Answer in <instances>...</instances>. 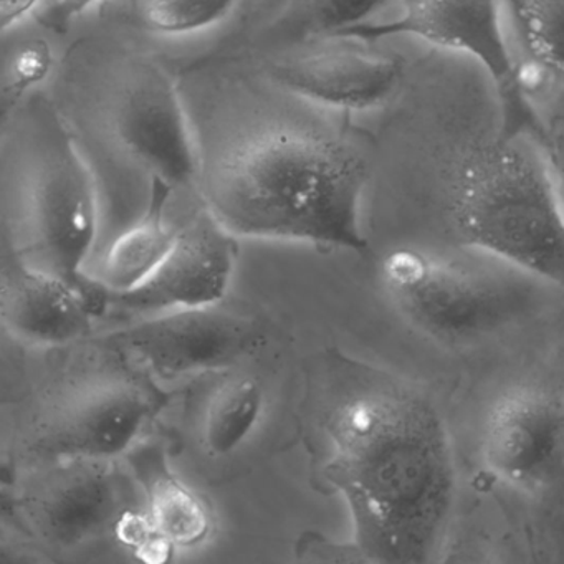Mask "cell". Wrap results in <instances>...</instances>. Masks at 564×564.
Segmentation results:
<instances>
[{
  "instance_id": "obj_1",
  "label": "cell",
  "mask_w": 564,
  "mask_h": 564,
  "mask_svg": "<svg viewBox=\"0 0 564 564\" xmlns=\"http://www.w3.org/2000/svg\"><path fill=\"white\" fill-rule=\"evenodd\" d=\"M180 85L196 141V193L227 232L371 256L361 224L371 151L335 120L341 111L220 52L184 67Z\"/></svg>"
},
{
  "instance_id": "obj_2",
  "label": "cell",
  "mask_w": 564,
  "mask_h": 564,
  "mask_svg": "<svg viewBox=\"0 0 564 564\" xmlns=\"http://www.w3.org/2000/svg\"><path fill=\"white\" fill-rule=\"evenodd\" d=\"M296 432L316 490L348 505L366 563L437 561L457 471L447 425L415 382L336 348L302 366Z\"/></svg>"
},
{
  "instance_id": "obj_3",
  "label": "cell",
  "mask_w": 564,
  "mask_h": 564,
  "mask_svg": "<svg viewBox=\"0 0 564 564\" xmlns=\"http://www.w3.org/2000/svg\"><path fill=\"white\" fill-rule=\"evenodd\" d=\"M2 124V239L32 267L80 290L98 318L110 290L90 275L100 239V187L54 101L29 98Z\"/></svg>"
},
{
  "instance_id": "obj_4",
  "label": "cell",
  "mask_w": 564,
  "mask_h": 564,
  "mask_svg": "<svg viewBox=\"0 0 564 564\" xmlns=\"http://www.w3.org/2000/svg\"><path fill=\"white\" fill-rule=\"evenodd\" d=\"M62 117L121 166L196 191L197 153L180 75L127 35L85 37L65 54Z\"/></svg>"
},
{
  "instance_id": "obj_5",
  "label": "cell",
  "mask_w": 564,
  "mask_h": 564,
  "mask_svg": "<svg viewBox=\"0 0 564 564\" xmlns=\"http://www.w3.org/2000/svg\"><path fill=\"white\" fill-rule=\"evenodd\" d=\"M176 391L121 352L91 341L42 384L14 422V471L65 458L124 460L170 411Z\"/></svg>"
},
{
  "instance_id": "obj_6",
  "label": "cell",
  "mask_w": 564,
  "mask_h": 564,
  "mask_svg": "<svg viewBox=\"0 0 564 564\" xmlns=\"http://www.w3.org/2000/svg\"><path fill=\"white\" fill-rule=\"evenodd\" d=\"M465 246L520 267L564 292V210L556 180L521 137L471 148L448 203Z\"/></svg>"
},
{
  "instance_id": "obj_7",
  "label": "cell",
  "mask_w": 564,
  "mask_h": 564,
  "mask_svg": "<svg viewBox=\"0 0 564 564\" xmlns=\"http://www.w3.org/2000/svg\"><path fill=\"white\" fill-rule=\"evenodd\" d=\"M289 346L275 345L181 386L174 395L177 454L207 484L236 480L279 441L289 405Z\"/></svg>"
},
{
  "instance_id": "obj_8",
  "label": "cell",
  "mask_w": 564,
  "mask_h": 564,
  "mask_svg": "<svg viewBox=\"0 0 564 564\" xmlns=\"http://www.w3.org/2000/svg\"><path fill=\"white\" fill-rule=\"evenodd\" d=\"M381 283L409 325L452 346L530 316L544 299L543 286L550 285L495 256L490 262H467L417 247L389 252L381 262Z\"/></svg>"
},
{
  "instance_id": "obj_9",
  "label": "cell",
  "mask_w": 564,
  "mask_h": 564,
  "mask_svg": "<svg viewBox=\"0 0 564 564\" xmlns=\"http://www.w3.org/2000/svg\"><path fill=\"white\" fill-rule=\"evenodd\" d=\"M15 520L41 551H78L118 538L121 524L147 510L127 462L65 458L15 471Z\"/></svg>"
},
{
  "instance_id": "obj_10",
  "label": "cell",
  "mask_w": 564,
  "mask_h": 564,
  "mask_svg": "<svg viewBox=\"0 0 564 564\" xmlns=\"http://www.w3.org/2000/svg\"><path fill=\"white\" fill-rule=\"evenodd\" d=\"M282 339L269 315L229 300L138 318L95 341L127 356L170 386L226 368Z\"/></svg>"
},
{
  "instance_id": "obj_11",
  "label": "cell",
  "mask_w": 564,
  "mask_h": 564,
  "mask_svg": "<svg viewBox=\"0 0 564 564\" xmlns=\"http://www.w3.org/2000/svg\"><path fill=\"white\" fill-rule=\"evenodd\" d=\"M394 21L365 22L338 37L359 42L379 39H421L427 44L474 58L490 77L501 107L503 137L540 131V121L528 104L524 80L501 25L498 0H398Z\"/></svg>"
},
{
  "instance_id": "obj_12",
  "label": "cell",
  "mask_w": 564,
  "mask_h": 564,
  "mask_svg": "<svg viewBox=\"0 0 564 564\" xmlns=\"http://www.w3.org/2000/svg\"><path fill=\"white\" fill-rule=\"evenodd\" d=\"M485 470L533 500L564 495V394L544 382L511 386L488 411Z\"/></svg>"
},
{
  "instance_id": "obj_13",
  "label": "cell",
  "mask_w": 564,
  "mask_h": 564,
  "mask_svg": "<svg viewBox=\"0 0 564 564\" xmlns=\"http://www.w3.org/2000/svg\"><path fill=\"white\" fill-rule=\"evenodd\" d=\"M240 58L276 87L346 115L384 104L402 77L398 57L371 51L352 39H319Z\"/></svg>"
},
{
  "instance_id": "obj_14",
  "label": "cell",
  "mask_w": 564,
  "mask_h": 564,
  "mask_svg": "<svg viewBox=\"0 0 564 564\" xmlns=\"http://www.w3.org/2000/svg\"><path fill=\"white\" fill-rule=\"evenodd\" d=\"M237 240L200 207L151 276L137 289L110 292V312L138 319L223 302L239 257Z\"/></svg>"
},
{
  "instance_id": "obj_15",
  "label": "cell",
  "mask_w": 564,
  "mask_h": 564,
  "mask_svg": "<svg viewBox=\"0 0 564 564\" xmlns=\"http://www.w3.org/2000/svg\"><path fill=\"white\" fill-rule=\"evenodd\" d=\"M2 325L19 341L41 348H70L87 339L98 318L80 290L25 262L2 239Z\"/></svg>"
},
{
  "instance_id": "obj_16",
  "label": "cell",
  "mask_w": 564,
  "mask_h": 564,
  "mask_svg": "<svg viewBox=\"0 0 564 564\" xmlns=\"http://www.w3.org/2000/svg\"><path fill=\"white\" fill-rule=\"evenodd\" d=\"M391 0H242L223 54H267L305 42L338 37L371 22Z\"/></svg>"
},
{
  "instance_id": "obj_17",
  "label": "cell",
  "mask_w": 564,
  "mask_h": 564,
  "mask_svg": "<svg viewBox=\"0 0 564 564\" xmlns=\"http://www.w3.org/2000/svg\"><path fill=\"white\" fill-rule=\"evenodd\" d=\"M124 462L143 491L151 524L174 550H196L213 538V510L174 471L166 441L148 435Z\"/></svg>"
},
{
  "instance_id": "obj_18",
  "label": "cell",
  "mask_w": 564,
  "mask_h": 564,
  "mask_svg": "<svg viewBox=\"0 0 564 564\" xmlns=\"http://www.w3.org/2000/svg\"><path fill=\"white\" fill-rule=\"evenodd\" d=\"M173 194L170 186L154 181L143 213L105 250L104 259L91 276L111 293L137 289L173 249L180 232V227H171L167 223V206Z\"/></svg>"
},
{
  "instance_id": "obj_19",
  "label": "cell",
  "mask_w": 564,
  "mask_h": 564,
  "mask_svg": "<svg viewBox=\"0 0 564 564\" xmlns=\"http://www.w3.org/2000/svg\"><path fill=\"white\" fill-rule=\"evenodd\" d=\"M24 25L2 32L0 123L8 121L61 67L57 48L52 42L54 32L37 21L34 29H24Z\"/></svg>"
},
{
  "instance_id": "obj_20",
  "label": "cell",
  "mask_w": 564,
  "mask_h": 564,
  "mask_svg": "<svg viewBox=\"0 0 564 564\" xmlns=\"http://www.w3.org/2000/svg\"><path fill=\"white\" fill-rule=\"evenodd\" d=\"M242 0H124L137 31L161 37L200 34L234 18Z\"/></svg>"
},
{
  "instance_id": "obj_21",
  "label": "cell",
  "mask_w": 564,
  "mask_h": 564,
  "mask_svg": "<svg viewBox=\"0 0 564 564\" xmlns=\"http://www.w3.org/2000/svg\"><path fill=\"white\" fill-rule=\"evenodd\" d=\"M514 25L531 61L564 78V0H508Z\"/></svg>"
},
{
  "instance_id": "obj_22",
  "label": "cell",
  "mask_w": 564,
  "mask_h": 564,
  "mask_svg": "<svg viewBox=\"0 0 564 564\" xmlns=\"http://www.w3.org/2000/svg\"><path fill=\"white\" fill-rule=\"evenodd\" d=\"M295 554L306 563H366L361 551L352 541L332 540L318 531H305L295 544Z\"/></svg>"
},
{
  "instance_id": "obj_23",
  "label": "cell",
  "mask_w": 564,
  "mask_h": 564,
  "mask_svg": "<svg viewBox=\"0 0 564 564\" xmlns=\"http://www.w3.org/2000/svg\"><path fill=\"white\" fill-rule=\"evenodd\" d=\"M101 2L107 0H44L34 19L55 35H64L78 19Z\"/></svg>"
},
{
  "instance_id": "obj_24",
  "label": "cell",
  "mask_w": 564,
  "mask_h": 564,
  "mask_svg": "<svg viewBox=\"0 0 564 564\" xmlns=\"http://www.w3.org/2000/svg\"><path fill=\"white\" fill-rule=\"evenodd\" d=\"M44 0H0V28L2 32L34 19Z\"/></svg>"
},
{
  "instance_id": "obj_25",
  "label": "cell",
  "mask_w": 564,
  "mask_h": 564,
  "mask_svg": "<svg viewBox=\"0 0 564 564\" xmlns=\"http://www.w3.org/2000/svg\"><path fill=\"white\" fill-rule=\"evenodd\" d=\"M557 194H560L561 206L564 210V174L556 181Z\"/></svg>"
}]
</instances>
